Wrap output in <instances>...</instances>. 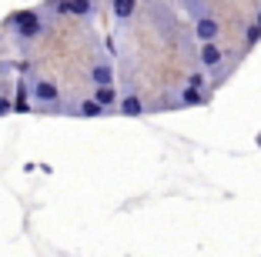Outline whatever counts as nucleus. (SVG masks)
<instances>
[{"label":"nucleus","mask_w":261,"mask_h":257,"mask_svg":"<svg viewBox=\"0 0 261 257\" xmlns=\"http://www.w3.org/2000/svg\"><path fill=\"white\" fill-rule=\"evenodd\" d=\"M10 31L20 40H34L44 31V20H40V10H20V14L10 17Z\"/></svg>","instance_id":"f257e3e1"},{"label":"nucleus","mask_w":261,"mask_h":257,"mask_svg":"<svg viewBox=\"0 0 261 257\" xmlns=\"http://www.w3.org/2000/svg\"><path fill=\"white\" fill-rule=\"evenodd\" d=\"M44 10H50V14H67V17H91L94 0H47Z\"/></svg>","instance_id":"f03ea898"},{"label":"nucleus","mask_w":261,"mask_h":257,"mask_svg":"<svg viewBox=\"0 0 261 257\" xmlns=\"http://www.w3.org/2000/svg\"><path fill=\"white\" fill-rule=\"evenodd\" d=\"M31 100H37L40 107H57V100H61V91H57V83L50 80V77H37L31 87Z\"/></svg>","instance_id":"7ed1b4c3"},{"label":"nucleus","mask_w":261,"mask_h":257,"mask_svg":"<svg viewBox=\"0 0 261 257\" xmlns=\"http://www.w3.org/2000/svg\"><path fill=\"white\" fill-rule=\"evenodd\" d=\"M198 61H201V67H204V70H218L224 64V47H218V40H201Z\"/></svg>","instance_id":"20e7f679"},{"label":"nucleus","mask_w":261,"mask_h":257,"mask_svg":"<svg viewBox=\"0 0 261 257\" xmlns=\"http://www.w3.org/2000/svg\"><path fill=\"white\" fill-rule=\"evenodd\" d=\"M194 34H198V40H218L221 23H218L211 14H201V17H194Z\"/></svg>","instance_id":"39448f33"},{"label":"nucleus","mask_w":261,"mask_h":257,"mask_svg":"<svg viewBox=\"0 0 261 257\" xmlns=\"http://www.w3.org/2000/svg\"><path fill=\"white\" fill-rule=\"evenodd\" d=\"M207 91L204 87H191V83H188V87H181V104L185 107H201V104H207Z\"/></svg>","instance_id":"423d86ee"},{"label":"nucleus","mask_w":261,"mask_h":257,"mask_svg":"<svg viewBox=\"0 0 261 257\" xmlns=\"http://www.w3.org/2000/svg\"><path fill=\"white\" fill-rule=\"evenodd\" d=\"M94 100H97V104H104V107H114L117 100V87L114 83H97V87H94Z\"/></svg>","instance_id":"0eeeda50"},{"label":"nucleus","mask_w":261,"mask_h":257,"mask_svg":"<svg viewBox=\"0 0 261 257\" xmlns=\"http://www.w3.org/2000/svg\"><path fill=\"white\" fill-rule=\"evenodd\" d=\"M117 110L124 113V117H141L144 113V100L138 97V94H127V97H121V107Z\"/></svg>","instance_id":"6e6552de"},{"label":"nucleus","mask_w":261,"mask_h":257,"mask_svg":"<svg viewBox=\"0 0 261 257\" xmlns=\"http://www.w3.org/2000/svg\"><path fill=\"white\" fill-rule=\"evenodd\" d=\"M91 80H94V87H97V83H114V67H111L108 61H97L91 67Z\"/></svg>","instance_id":"1a4fd4ad"},{"label":"nucleus","mask_w":261,"mask_h":257,"mask_svg":"<svg viewBox=\"0 0 261 257\" xmlns=\"http://www.w3.org/2000/svg\"><path fill=\"white\" fill-rule=\"evenodd\" d=\"M111 10H114L117 20H130L138 10V0H111Z\"/></svg>","instance_id":"9d476101"},{"label":"nucleus","mask_w":261,"mask_h":257,"mask_svg":"<svg viewBox=\"0 0 261 257\" xmlns=\"http://www.w3.org/2000/svg\"><path fill=\"white\" fill-rule=\"evenodd\" d=\"M31 91H27V87H23V80L17 83V97H14V110L17 113H31Z\"/></svg>","instance_id":"9b49d317"},{"label":"nucleus","mask_w":261,"mask_h":257,"mask_svg":"<svg viewBox=\"0 0 261 257\" xmlns=\"http://www.w3.org/2000/svg\"><path fill=\"white\" fill-rule=\"evenodd\" d=\"M104 110H108V107H104V104H97V100L91 97V100H87L84 107H81V117H100Z\"/></svg>","instance_id":"f8f14e48"},{"label":"nucleus","mask_w":261,"mask_h":257,"mask_svg":"<svg viewBox=\"0 0 261 257\" xmlns=\"http://www.w3.org/2000/svg\"><path fill=\"white\" fill-rule=\"evenodd\" d=\"M258 40H261V23L254 20L251 27H248V34H245V44H248V47H254V44H258Z\"/></svg>","instance_id":"ddd939ff"},{"label":"nucleus","mask_w":261,"mask_h":257,"mask_svg":"<svg viewBox=\"0 0 261 257\" xmlns=\"http://www.w3.org/2000/svg\"><path fill=\"white\" fill-rule=\"evenodd\" d=\"M10 110H14V104H10V100L7 97H0V117H7V113Z\"/></svg>","instance_id":"4468645a"},{"label":"nucleus","mask_w":261,"mask_h":257,"mask_svg":"<svg viewBox=\"0 0 261 257\" xmlns=\"http://www.w3.org/2000/svg\"><path fill=\"white\" fill-rule=\"evenodd\" d=\"M188 83H191V87H204V77H201V74H191V77H188Z\"/></svg>","instance_id":"2eb2a0df"},{"label":"nucleus","mask_w":261,"mask_h":257,"mask_svg":"<svg viewBox=\"0 0 261 257\" xmlns=\"http://www.w3.org/2000/svg\"><path fill=\"white\" fill-rule=\"evenodd\" d=\"M258 147H261V134H258Z\"/></svg>","instance_id":"dca6fc26"},{"label":"nucleus","mask_w":261,"mask_h":257,"mask_svg":"<svg viewBox=\"0 0 261 257\" xmlns=\"http://www.w3.org/2000/svg\"><path fill=\"white\" fill-rule=\"evenodd\" d=\"M258 23H261V14H258Z\"/></svg>","instance_id":"f3484780"}]
</instances>
